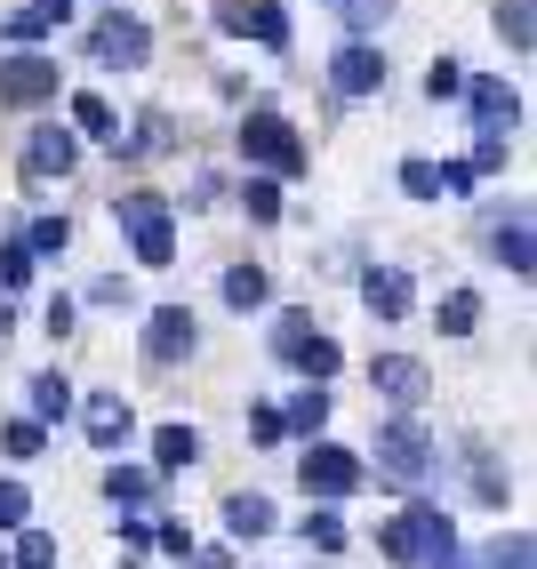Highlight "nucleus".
Masks as SVG:
<instances>
[{"label": "nucleus", "instance_id": "nucleus-1", "mask_svg": "<svg viewBox=\"0 0 537 569\" xmlns=\"http://www.w3.org/2000/svg\"><path fill=\"white\" fill-rule=\"evenodd\" d=\"M377 546H386V561H434V553L457 546V529H449L441 506H409V513H394L377 529Z\"/></svg>", "mask_w": 537, "mask_h": 569}, {"label": "nucleus", "instance_id": "nucleus-2", "mask_svg": "<svg viewBox=\"0 0 537 569\" xmlns=\"http://www.w3.org/2000/svg\"><path fill=\"white\" fill-rule=\"evenodd\" d=\"M241 153H249V169H265V177H297L305 169V137L281 121V112H249V121H241Z\"/></svg>", "mask_w": 537, "mask_h": 569}, {"label": "nucleus", "instance_id": "nucleus-3", "mask_svg": "<svg viewBox=\"0 0 537 569\" xmlns=\"http://www.w3.org/2000/svg\"><path fill=\"white\" fill-rule=\"evenodd\" d=\"M426 466H434L426 426H417V417H386V426H377V473L409 489V481H426Z\"/></svg>", "mask_w": 537, "mask_h": 569}, {"label": "nucleus", "instance_id": "nucleus-4", "mask_svg": "<svg viewBox=\"0 0 537 569\" xmlns=\"http://www.w3.org/2000/svg\"><path fill=\"white\" fill-rule=\"evenodd\" d=\"M121 224H129V241H137L145 264H169L177 257V224H169V201L161 193H129L121 201Z\"/></svg>", "mask_w": 537, "mask_h": 569}, {"label": "nucleus", "instance_id": "nucleus-5", "mask_svg": "<svg viewBox=\"0 0 537 569\" xmlns=\"http://www.w3.org/2000/svg\"><path fill=\"white\" fill-rule=\"evenodd\" d=\"M305 489H314V498H354L361 489V458L354 449H337V441H305Z\"/></svg>", "mask_w": 537, "mask_h": 569}, {"label": "nucleus", "instance_id": "nucleus-6", "mask_svg": "<svg viewBox=\"0 0 537 569\" xmlns=\"http://www.w3.org/2000/svg\"><path fill=\"white\" fill-rule=\"evenodd\" d=\"M89 49H97V64H145L152 57V32H145V17H129V9H112V17H97V32H89Z\"/></svg>", "mask_w": 537, "mask_h": 569}, {"label": "nucleus", "instance_id": "nucleus-7", "mask_svg": "<svg viewBox=\"0 0 537 569\" xmlns=\"http://www.w3.org/2000/svg\"><path fill=\"white\" fill-rule=\"evenodd\" d=\"M57 89H64V72H57V57H41V49H24V57L0 64V97H9V104H49Z\"/></svg>", "mask_w": 537, "mask_h": 569}, {"label": "nucleus", "instance_id": "nucleus-8", "mask_svg": "<svg viewBox=\"0 0 537 569\" xmlns=\"http://www.w3.org/2000/svg\"><path fill=\"white\" fill-rule=\"evenodd\" d=\"M72 161H81V137H72V129L41 121V129L24 137V177H32V184H49V177H64Z\"/></svg>", "mask_w": 537, "mask_h": 569}, {"label": "nucleus", "instance_id": "nucleus-9", "mask_svg": "<svg viewBox=\"0 0 537 569\" xmlns=\"http://www.w3.org/2000/svg\"><path fill=\"white\" fill-rule=\"evenodd\" d=\"M457 97H474V121H481V144H497V137H514V121H521V97H514L506 81H466Z\"/></svg>", "mask_w": 537, "mask_h": 569}, {"label": "nucleus", "instance_id": "nucleus-10", "mask_svg": "<svg viewBox=\"0 0 537 569\" xmlns=\"http://www.w3.org/2000/svg\"><path fill=\"white\" fill-rule=\"evenodd\" d=\"M193 337H201V329H193V313H185V306H161V313L145 321V361H161V369H169V361L193 353Z\"/></svg>", "mask_w": 537, "mask_h": 569}, {"label": "nucleus", "instance_id": "nucleus-11", "mask_svg": "<svg viewBox=\"0 0 537 569\" xmlns=\"http://www.w3.org/2000/svg\"><path fill=\"white\" fill-rule=\"evenodd\" d=\"M329 81H337L345 97H377V89H386V49H369V41H354V49H337V64H329Z\"/></svg>", "mask_w": 537, "mask_h": 569}, {"label": "nucleus", "instance_id": "nucleus-12", "mask_svg": "<svg viewBox=\"0 0 537 569\" xmlns=\"http://www.w3.org/2000/svg\"><path fill=\"white\" fill-rule=\"evenodd\" d=\"M81 433H89L97 449H121V441L137 433V409H129L121 393H97V401L81 409Z\"/></svg>", "mask_w": 537, "mask_h": 569}, {"label": "nucleus", "instance_id": "nucleus-13", "mask_svg": "<svg viewBox=\"0 0 537 569\" xmlns=\"http://www.w3.org/2000/svg\"><path fill=\"white\" fill-rule=\"evenodd\" d=\"M377 393H394L401 409H417V401H426V386H434V377H426V361H409V353H377Z\"/></svg>", "mask_w": 537, "mask_h": 569}, {"label": "nucleus", "instance_id": "nucleus-14", "mask_svg": "<svg viewBox=\"0 0 537 569\" xmlns=\"http://www.w3.org/2000/svg\"><path fill=\"white\" fill-rule=\"evenodd\" d=\"M225 32H249V41H265V49H281L289 41V9H274V0H257V9H225Z\"/></svg>", "mask_w": 537, "mask_h": 569}, {"label": "nucleus", "instance_id": "nucleus-15", "mask_svg": "<svg viewBox=\"0 0 537 569\" xmlns=\"http://www.w3.org/2000/svg\"><path fill=\"white\" fill-rule=\"evenodd\" d=\"M225 529H233V538H265V529H274V498L233 489V498H225Z\"/></svg>", "mask_w": 537, "mask_h": 569}, {"label": "nucleus", "instance_id": "nucleus-16", "mask_svg": "<svg viewBox=\"0 0 537 569\" xmlns=\"http://www.w3.org/2000/svg\"><path fill=\"white\" fill-rule=\"evenodd\" d=\"M193 458H201V433L193 426H161V433H152V466H161V473H185Z\"/></svg>", "mask_w": 537, "mask_h": 569}, {"label": "nucleus", "instance_id": "nucleus-17", "mask_svg": "<svg viewBox=\"0 0 537 569\" xmlns=\"http://www.w3.org/2000/svg\"><path fill=\"white\" fill-rule=\"evenodd\" d=\"M361 297H369V313H377V321H401V313H409V273H369Z\"/></svg>", "mask_w": 537, "mask_h": 569}, {"label": "nucleus", "instance_id": "nucleus-18", "mask_svg": "<svg viewBox=\"0 0 537 569\" xmlns=\"http://www.w3.org/2000/svg\"><path fill=\"white\" fill-rule=\"evenodd\" d=\"M321 426H329V393H321V386H305V393L281 409V433H305V441H314Z\"/></svg>", "mask_w": 537, "mask_h": 569}, {"label": "nucleus", "instance_id": "nucleus-19", "mask_svg": "<svg viewBox=\"0 0 537 569\" xmlns=\"http://www.w3.org/2000/svg\"><path fill=\"white\" fill-rule=\"evenodd\" d=\"M72 129H81V137H105V144H121V112H112L105 97H72Z\"/></svg>", "mask_w": 537, "mask_h": 569}, {"label": "nucleus", "instance_id": "nucleus-20", "mask_svg": "<svg viewBox=\"0 0 537 569\" xmlns=\"http://www.w3.org/2000/svg\"><path fill=\"white\" fill-rule=\"evenodd\" d=\"M265 297H274V289H265L257 264H233V273H225V306H233V313H257Z\"/></svg>", "mask_w": 537, "mask_h": 569}, {"label": "nucleus", "instance_id": "nucleus-21", "mask_svg": "<svg viewBox=\"0 0 537 569\" xmlns=\"http://www.w3.org/2000/svg\"><path fill=\"white\" fill-rule=\"evenodd\" d=\"M481 329V297L474 289H449L441 297V337H474Z\"/></svg>", "mask_w": 537, "mask_h": 569}, {"label": "nucleus", "instance_id": "nucleus-22", "mask_svg": "<svg viewBox=\"0 0 537 569\" xmlns=\"http://www.w3.org/2000/svg\"><path fill=\"white\" fill-rule=\"evenodd\" d=\"M489 241H497V257H506V264H514V273H529V209H514V217H506V224H497V233H489Z\"/></svg>", "mask_w": 537, "mask_h": 569}, {"label": "nucleus", "instance_id": "nucleus-23", "mask_svg": "<svg viewBox=\"0 0 537 569\" xmlns=\"http://www.w3.org/2000/svg\"><path fill=\"white\" fill-rule=\"evenodd\" d=\"M152 481H161V473H137V466H112V473H105V498H112V506H145V498H152Z\"/></svg>", "mask_w": 537, "mask_h": 569}, {"label": "nucleus", "instance_id": "nucleus-24", "mask_svg": "<svg viewBox=\"0 0 537 569\" xmlns=\"http://www.w3.org/2000/svg\"><path fill=\"white\" fill-rule=\"evenodd\" d=\"M497 32H506L514 49H529L537 41V0H506V9H497Z\"/></svg>", "mask_w": 537, "mask_h": 569}, {"label": "nucleus", "instance_id": "nucleus-25", "mask_svg": "<svg viewBox=\"0 0 537 569\" xmlns=\"http://www.w3.org/2000/svg\"><path fill=\"white\" fill-rule=\"evenodd\" d=\"M289 361H297V369H305V377H314V386H321V377H329V369H337V346H329V337H321V329H314V337H305V346H297V353H289Z\"/></svg>", "mask_w": 537, "mask_h": 569}, {"label": "nucleus", "instance_id": "nucleus-26", "mask_svg": "<svg viewBox=\"0 0 537 569\" xmlns=\"http://www.w3.org/2000/svg\"><path fill=\"white\" fill-rule=\"evenodd\" d=\"M305 546H314V553H345V521L321 506V513H305Z\"/></svg>", "mask_w": 537, "mask_h": 569}, {"label": "nucleus", "instance_id": "nucleus-27", "mask_svg": "<svg viewBox=\"0 0 537 569\" xmlns=\"http://www.w3.org/2000/svg\"><path fill=\"white\" fill-rule=\"evenodd\" d=\"M241 201H249L257 224H274V217H281V184H274V177H249V184H241Z\"/></svg>", "mask_w": 537, "mask_h": 569}, {"label": "nucleus", "instance_id": "nucleus-28", "mask_svg": "<svg viewBox=\"0 0 537 569\" xmlns=\"http://www.w3.org/2000/svg\"><path fill=\"white\" fill-rule=\"evenodd\" d=\"M32 409H41V417H64V409H72V386H64L57 369H49V377H32Z\"/></svg>", "mask_w": 537, "mask_h": 569}, {"label": "nucleus", "instance_id": "nucleus-29", "mask_svg": "<svg viewBox=\"0 0 537 569\" xmlns=\"http://www.w3.org/2000/svg\"><path fill=\"white\" fill-rule=\"evenodd\" d=\"M401 193L434 201V193H441V161H401Z\"/></svg>", "mask_w": 537, "mask_h": 569}, {"label": "nucleus", "instance_id": "nucleus-30", "mask_svg": "<svg viewBox=\"0 0 537 569\" xmlns=\"http://www.w3.org/2000/svg\"><path fill=\"white\" fill-rule=\"evenodd\" d=\"M305 337H314V313H281V321H274V353L289 361V353L305 346Z\"/></svg>", "mask_w": 537, "mask_h": 569}, {"label": "nucleus", "instance_id": "nucleus-31", "mask_svg": "<svg viewBox=\"0 0 537 569\" xmlns=\"http://www.w3.org/2000/svg\"><path fill=\"white\" fill-rule=\"evenodd\" d=\"M0 441H9V458H41V441H49V433H41V417H17V426L0 433Z\"/></svg>", "mask_w": 537, "mask_h": 569}, {"label": "nucleus", "instance_id": "nucleus-32", "mask_svg": "<svg viewBox=\"0 0 537 569\" xmlns=\"http://www.w3.org/2000/svg\"><path fill=\"white\" fill-rule=\"evenodd\" d=\"M249 441H257V449L281 441V409H274V401H249Z\"/></svg>", "mask_w": 537, "mask_h": 569}, {"label": "nucleus", "instance_id": "nucleus-33", "mask_svg": "<svg viewBox=\"0 0 537 569\" xmlns=\"http://www.w3.org/2000/svg\"><path fill=\"white\" fill-rule=\"evenodd\" d=\"M24 513H32V489L24 481H0V529H24Z\"/></svg>", "mask_w": 537, "mask_h": 569}, {"label": "nucleus", "instance_id": "nucleus-34", "mask_svg": "<svg viewBox=\"0 0 537 569\" xmlns=\"http://www.w3.org/2000/svg\"><path fill=\"white\" fill-rule=\"evenodd\" d=\"M0 32H9V41H17V57H24L32 41H49V24H41V17H32V9H17L9 24H0Z\"/></svg>", "mask_w": 537, "mask_h": 569}, {"label": "nucleus", "instance_id": "nucleus-35", "mask_svg": "<svg viewBox=\"0 0 537 569\" xmlns=\"http://www.w3.org/2000/svg\"><path fill=\"white\" fill-rule=\"evenodd\" d=\"M0 281H9V289H24V281H32V249H24V241L0 249Z\"/></svg>", "mask_w": 537, "mask_h": 569}, {"label": "nucleus", "instance_id": "nucleus-36", "mask_svg": "<svg viewBox=\"0 0 537 569\" xmlns=\"http://www.w3.org/2000/svg\"><path fill=\"white\" fill-rule=\"evenodd\" d=\"M481 569H529V538H497Z\"/></svg>", "mask_w": 537, "mask_h": 569}, {"label": "nucleus", "instance_id": "nucleus-37", "mask_svg": "<svg viewBox=\"0 0 537 569\" xmlns=\"http://www.w3.org/2000/svg\"><path fill=\"white\" fill-rule=\"evenodd\" d=\"M64 241H72L64 217H32V241H24V249H64Z\"/></svg>", "mask_w": 537, "mask_h": 569}, {"label": "nucleus", "instance_id": "nucleus-38", "mask_svg": "<svg viewBox=\"0 0 537 569\" xmlns=\"http://www.w3.org/2000/svg\"><path fill=\"white\" fill-rule=\"evenodd\" d=\"M426 89H434V97H457V89H466V72H457L449 57H434V64H426Z\"/></svg>", "mask_w": 537, "mask_h": 569}, {"label": "nucleus", "instance_id": "nucleus-39", "mask_svg": "<svg viewBox=\"0 0 537 569\" xmlns=\"http://www.w3.org/2000/svg\"><path fill=\"white\" fill-rule=\"evenodd\" d=\"M17 561H24V569H49V561H57V538H41V529H24V546H17Z\"/></svg>", "mask_w": 537, "mask_h": 569}, {"label": "nucleus", "instance_id": "nucleus-40", "mask_svg": "<svg viewBox=\"0 0 537 569\" xmlns=\"http://www.w3.org/2000/svg\"><path fill=\"white\" fill-rule=\"evenodd\" d=\"M386 9H394V0H345V24H354V32H369Z\"/></svg>", "mask_w": 537, "mask_h": 569}, {"label": "nucleus", "instance_id": "nucleus-41", "mask_svg": "<svg viewBox=\"0 0 537 569\" xmlns=\"http://www.w3.org/2000/svg\"><path fill=\"white\" fill-rule=\"evenodd\" d=\"M169 137H177V129H169V112H145V129H137V144H145V153H161Z\"/></svg>", "mask_w": 537, "mask_h": 569}, {"label": "nucleus", "instance_id": "nucleus-42", "mask_svg": "<svg viewBox=\"0 0 537 569\" xmlns=\"http://www.w3.org/2000/svg\"><path fill=\"white\" fill-rule=\"evenodd\" d=\"M193 569H233V553H225V546H193Z\"/></svg>", "mask_w": 537, "mask_h": 569}, {"label": "nucleus", "instance_id": "nucleus-43", "mask_svg": "<svg viewBox=\"0 0 537 569\" xmlns=\"http://www.w3.org/2000/svg\"><path fill=\"white\" fill-rule=\"evenodd\" d=\"M32 17H41V24H64V17H72V0H32Z\"/></svg>", "mask_w": 537, "mask_h": 569}, {"label": "nucleus", "instance_id": "nucleus-44", "mask_svg": "<svg viewBox=\"0 0 537 569\" xmlns=\"http://www.w3.org/2000/svg\"><path fill=\"white\" fill-rule=\"evenodd\" d=\"M0 337H9V306H0Z\"/></svg>", "mask_w": 537, "mask_h": 569}, {"label": "nucleus", "instance_id": "nucleus-45", "mask_svg": "<svg viewBox=\"0 0 537 569\" xmlns=\"http://www.w3.org/2000/svg\"><path fill=\"white\" fill-rule=\"evenodd\" d=\"M0 569H9V553H0Z\"/></svg>", "mask_w": 537, "mask_h": 569}]
</instances>
